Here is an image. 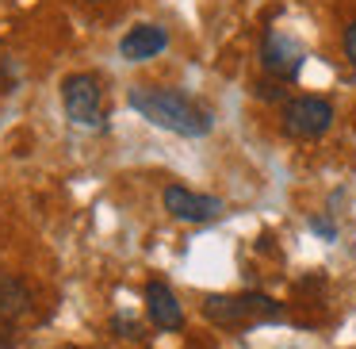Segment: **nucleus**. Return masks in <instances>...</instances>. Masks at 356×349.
<instances>
[{"label": "nucleus", "instance_id": "obj_8", "mask_svg": "<svg viewBox=\"0 0 356 349\" xmlns=\"http://www.w3.org/2000/svg\"><path fill=\"white\" fill-rule=\"evenodd\" d=\"M165 47H169V31H165V27L138 24V27H131V31L123 35L119 54H123L127 62H149V58H157Z\"/></svg>", "mask_w": 356, "mask_h": 349}, {"label": "nucleus", "instance_id": "obj_12", "mask_svg": "<svg viewBox=\"0 0 356 349\" xmlns=\"http://www.w3.org/2000/svg\"><path fill=\"white\" fill-rule=\"evenodd\" d=\"M310 226H314L322 238H337V231H333V223H325V219H310Z\"/></svg>", "mask_w": 356, "mask_h": 349}, {"label": "nucleus", "instance_id": "obj_11", "mask_svg": "<svg viewBox=\"0 0 356 349\" xmlns=\"http://www.w3.org/2000/svg\"><path fill=\"white\" fill-rule=\"evenodd\" d=\"M345 54H348V62L356 65V20L345 27Z\"/></svg>", "mask_w": 356, "mask_h": 349}, {"label": "nucleus", "instance_id": "obj_1", "mask_svg": "<svg viewBox=\"0 0 356 349\" xmlns=\"http://www.w3.org/2000/svg\"><path fill=\"white\" fill-rule=\"evenodd\" d=\"M134 111L142 119H149L154 127L172 134H184V139H200L211 131V116L192 100V96L177 93V88H161V85H138L127 96Z\"/></svg>", "mask_w": 356, "mask_h": 349}, {"label": "nucleus", "instance_id": "obj_7", "mask_svg": "<svg viewBox=\"0 0 356 349\" xmlns=\"http://www.w3.org/2000/svg\"><path fill=\"white\" fill-rule=\"evenodd\" d=\"M146 315L157 330H184V307L172 295L165 280H149L146 284Z\"/></svg>", "mask_w": 356, "mask_h": 349}, {"label": "nucleus", "instance_id": "obj_4", "mask_svg": "<svg viewBox=\"0 0 356 349\" xmlns=\"http://www.w3.org/2000/svg\"><path fill=\"white\" fill-rule=\"evenodd\" d=\"M100 100H104V88H100V77H92V73H70L62 81V104L73 123L92 127L100 119Z\"/></svg>", "mask_w": 356, "mask_h": 349}, {"label": "nucleus", "instance_id": "obj_9", "mask_svg": "<svg viewBox=\"0 0 356 349\" xmlns=\"http://www.w3.org/2000/svg\"><path fill=\"white\" fill-rule=\"evenodd\" d=\"M31 307V292H27V284L19 277H8V272H0V315H24V311Z\"/></svg>", "mask_w": 356, "mask_h": 349}, {"label": "nucleus", "instance_id": "obj_3", "mask_svg": "<svg viewBox=\"0 0 356 349\" xmlns=\"http://www.w3.org/2000/svg\"><path fill=\"white\" fill-rule=\"evenodd\" d=\"M333 123V104L325 96H295V100L284 104V116H280V127H284L287 139H322Z\"/></svg>", "mask_w": 356, "mask_h": 349}, {"label": "nucleus", "instance_id": "obj_2", "mask_svg": "<svg viewBox=\"0 0 356 349\" xmlns=\"http://www.w3.org/2000/svg\"><path fill=\"white\" fill-rule=\"evenodd\" d=\"M203 315L215 326H241V323H264L280 318V303L261 292H241V295H207Z\"/></svg>", "mask_w": 356, "mask_h": 349}, {"label": "nucleus", "instance_id": "obj_10", "mask_svg": "<svg viewBox=\"0 0 356 349\" xmlns=\"http://www.w3.org/2000/svg\"><path fill=\"white\" fill-rule=\"evenodd\" d=\"M284 81H276V85H272V81H261V85H257V96H261V100H284Z\"/></svg>", "mask_w": 356, "mask_h": 349}, {"label": "nucleus", "instance_id": "obj_5", "mask_svg": "<svg viewBox=\"0 0 356 349\" xmlns=\"http://www.w3.org/2000/svg\"><path fill=\"white\" fill-rule=\"evenodd\" d=\"M302 62H307V50L299 47V39H291V35L284 31H268L261 42V65L268 77L276 81H295L302 70Z\"/></svg>", "mask_w": 356, "mask_h": 349}, {"label": "nucleus", "instance_id": "obj_6", "mask_svg": "<svg viewBox=\"0 0 356 349\" xmlns=\"http://www.w3.org/2000/svg\"><path fill=\"white\" fill-rule=\"evenodd\" d=\"M161 200H165V211H169L172 219H180V223H207V219H215L218 211H222V200H218V196L192 192V188H184V185H169Z\"/></svg>", "mask_w": 356, "mask_h": 349}]
</instances>
